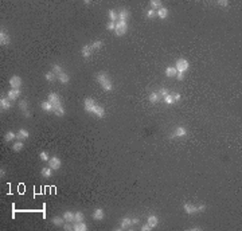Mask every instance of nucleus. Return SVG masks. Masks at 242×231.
<instances>
[{
  "mask_svg": "<svg viewBox=\"0 0 242 231\" xmlns=\"http://www.w3.org/2000/svg\"><path fill=\"white\" fill-rule=\"evenodd\" d=\"M84 109H85V112L94 114L98 118H104L105 117V109L97 102L96 100H93V98H86V100H85Z\"/></svg>",
  "mask_w": 242,
  "mask_h": 231,
  "instance_id": "1",
  "label": "nucleus"
},
{
  "mask_svg": "<svg viewBox=\"0 0 242 231\" xmlns=\"http://www.w3.org/2000/svg\"><path fill=\"white\" fill-rule=\"evenodd\" d=\"M96 79L105 91L113 90V83H112V79H110V77H109V74L106 73V71H100V73H97Z\"/></svg>",
  "mask_w": 242,
  "mask_h": 231,
  "instance_id": "2",
  "label": "nucleus"
},
{
  "mask_svg": "<svg viewBox=\"0 0 242 231\" xmlns=\"http://www.w3.org/2000/svg\"><path fill=\"white\" fill-rule=\"evenodd\" d=\"M128 31V22H122V20H117L116 22V28H114V34L117 36H122L125 35Z\"/></svg>",
  "mask_w": 242,
  "mask_h": 231,
  "instance_id": "3",
  "label": "nucleus"
},
{
  "mask_svg": "<svg viewBox=\"0 0 242 231\" xmlns=\"http://www.w3.org/2000/svg\"><path fill=\"white\" fill-rule=\"evenodd\" d=\"M175 69L179 71V73H186L190 69V62L186 59V58H179L175 62Z\"/></svg>",
  "mask_w": 242,
  "mask_h": 231,
  "instance_id": "4",
  "label": "nucleus"
},
{
  "mask_svg": "<svg viewBox=\"0 0 242 231\" xmlns=\"http://www.w3.org/2000/svg\"><path fill=\"white\" fill-rule=\"evenodd\" d=\"M47 101H50V102L54 105L55 109H57V108H59V106H62V100H61L59 94L54 93V91H51V93L47 94Z\"/></svg>",
  "mask_w": 242,
  "mask_h": 231,
  "instance_id": "5",
  "label": "nucleus"
},
{
  "mask_svg": "<svg viewBox=\"0 0 242 231\" xmlns=\"http://www.w3.org/2000/svg\"><path fill=\"white\" fill-rule=\"evenodd\" d=\"M47 164H49V167L53 169V171H58V169H61V167H62V161H61V159L57 157V156L50 157V160L47 161Z\"/></svg>",
  "mask_w": 242,
  "mask_h": 231,
  "instance_id": "6",
  "label": "nucleus"
},
{
  "mask_svg": "<svg viewBox=\"0 0 242 231\" xmlns=\"http://www.w3.org/2000/svg\"><path fill=\"white\" fill-rule=\"evenodd\" d=\"M0 45L2 46H8L11 45V36L6 31V28L2 27V31H0Z\"/></svg>",
  "mask_w": 242,
  "mask_h": 231,
  "instance_id": "7",
  "label": "nucleus"
},
{
  "mask_svg": "<svg viewBox=\"0 0 242 231\" xmlns=\"http://www.w3.org/2000/svg\"><path fill=\"white\" fill-rule=\"evenodd\" d=\"M9 85H11V89H20L22 87V78H20L19 75H13L9 78Z\"/></svg>",
  "mask_w": 242,
  "mask_h": 231,
  "instance_id": "8",
  "label": "nucleus"
},
{
  "mask_svg": "<svg viewBox=\"0 0 242 231\" xmlns=\"http://www.w3.org/2000/svg\"><path fill=\"white\" fill-rule=\"evenodd\" d=\"M183 210H184V212L188 214V215H195V214H198V207L191 204V203H183Z\"/></svg>",
  "mask_w": 242,
  "mask_h": 231,
  "instance_id": "9",
  "label": "nucleus"
},
{
  "mask_svg": "<svg viewBox=\"0 0 242 231\" xmlns=\"http://www.w3.org/2000/svg\"><path fill=\"white\" fill-rule=\"evenodd\" d=\"M19 109L23 112V116H24L26 118L31 117V112H30V109H28V102H27V101H20V102H19Z\"/></svg>",
  "mask_w": 242,
  "mask_h": 231,
  "instance_id": "10",
  "label": "nucleus"
},
{
  "mask_svg": "<svg viewBox=\"0 0 242 231\" xmlns=\"http://www.w3.org/2000/svg\"><path fill=\"white\" fill-rule=\"evenodd\" d=\"M0 108H2V110H9L12 108V101L8 97H2L0 98Z\"/></svg>",
  "mask_w": 242,
  "mask_h": 231,
  "instance_id": "11",
  "label": "nucleus"
},
{
  "mask_svg": "<svg viewBox=\"0 0 242 231\" xmlns=\"http://www.w3.org/2000/svg\"><path fill=\"white\" fill-rule=\"evenodd\" d=\"M132 226V218L129 216H124L120 220V227H117V230H128Z\"/></svg>",
  "mask_w": 242,
  "mask_h": 231,
  "instance_id": "12",
  "label": "nucleus"
},
{
  "mask_svg": "<svg viewBox=\"0 0 242 231\" xmlns=\"http://www.w3.org/2000/svg\"><path fill=\"white\" fill-rule=\"evenodd\" d=\"M20 94H22V90L20 89H9L8 93H7V97L11 101H16L20 97Z\"/></svg>",
  "mask_w": 242,
  "mask_h": 231,
  "instance_id": "13",
  "label": "nucleus"
},
{
  "mask_svg": "<svg viewBox=\"0 0 242 231\" xmlns=\"http://www.w3.org/2000/svg\"><path fill=\"white\" fill-rule=\"evenodd\" d=\"M91 53H93V50H91L90 45H85V46H82V49H81V55H82L85 59H89L91 57Z\"/></svg>",
  "mask_w": 242,
  "mask_h": 231,
  "instance_id": "14",
  "label": "nucleus"
},
{
  "mask_svg": "<svg viewBox=\"0 0 242 231\" xmlns=\"http://www.w3.org/2000/svg\"><path fill=\"white\" fill-rule=\"evenodd\" d=\"M187 136V129L184 127H176L175 133L171 134V137H186Z\"/></svg>",
  "mask_w": 242,
  "mask_h": 231,
  "instance_id": "15",
  "label": "nucleus"
},
{
  "mask_svg": "<svg viewBox=\"0 0 242 231\" xmlns=\"http://www.w3.org/2000/svg\"><path fill=\"white\" fill-rule=\"evenodd\" d=\"M28 137H30V133L26 129H19V130L16 132V140L23 141V140H27Z\"/></svg>",
  "mask_w": 242,
  "mask_h": 231,
  "instance_id": "16",
  "label": "nucleus"
},
{
  "mask_svg": "<svg viewBox=\"0 0 242 231\" xmlns=\"http://www.w3.org/2000/svg\"><path fill=\"white\" fill-rule=\"evenodd\" d=\"M129 15H131L129 9H127V8H121L120 12H118V20H122V22H128Z\"/></svg>",
  "mask_w": 242,
  "mask_h": 231,
  "instance_id": "17",
  "label": "nucleus"
},
{
  "mask_svg": "<svg viewBox=\"0 0 242 231\" xmlns=\"http://www.w3.org/2000/svg\"><path fill=\"white\" fill-rule=\"evenodd\" d=\"M91 216H93L94 220H102L105 218V212L102 208H96L93 211V214H91Z\"/></svg>",
  "mask_w": 242,
  "mask_h": 231,
  "instance_id": "18",
  "label": "nucleus"
},
{
  "mask_svg": "<svg viewBox=\"0 0 242 231\" xmlns=\"http://www.w3.org/2000/svg\"><path fill=\"white\" fill-rule=\"evenodd\" d=\"M73 230L74 231H86L87 230V225L84 222H74L73 223Z\"/></svg>",
  "mask_w": 242,
  "mask_h": 231,
  "instance_id": "19",
  "label": "nucleus"
},
{
  "mask_svg": "<svg viewBox=\"0 0 242 231\" xmlns=\"http://www.w3.org/2000/svg\"><path fill=\"white\" fill-rule=\"evenodd\" d=\"M62 216H63V219L69 223H74V220H76V212H73V211H65Z\"/></svg>",
  "mask_w": 242,
  "mask_h": 231,
  "instance_id": "20",
  "label": "nucleus"
},
{
  "mask_svg": "<svg viewBox=\"0 0 242 231\" xmlns=\"http://www.w3.org/2000/svg\"><path fill=\"white\" fill-rule=\"evenodd\" d=\"M156 16L159 19H167V16H168V8L167 7H160L156 11Z\"/></svg>",
  "mask_w": 242,
  "mask_h": 231,
  "instance_id": "21",
  "label": "nucleus"
},
{
  "mask_svg": "<svg viewBox=\"0 0 242 231\" xmlns=\"http://www.w3.org/2000/svg\"><path fill=\"white\" fill-rule=\"evenodd\" d=\"M147 223H148L149 226L152 227V229H155V227H158V225H159V218L156 215H149L148 216V219H147Z\"/></svg>",
  "mask_w": 242,
  "mask_h": 231,
  "instance_id": "22",
  "label": "nucleus"
},
{
  "mask_svg": "<svg viewBox=\"0 0 242 231\" xmlns=\"http://www.w3.org/2000/svg\"><path fill=\"white\" fill-rule=\"evenodd\" d=\"M40 108H42L45 112H55V108H54V105L50 102V101H43L42 104H40Z\"/></svg>",
  "mask_w": 242,
  "mask_h": 231,
  "instance_id": "23",
  "label": "nucleus"
},
{
  "mask_svg": "<svg viewBox=\"0 0 242 231\" xmlns=\"http://www.w3.org/2000/svg\"><path fill=\"white\" fill-rule=\"evenodd\" d=\"M51 222H53V225H54V226H57V227H62V226L65 225V223H66V220L63 219V216H54Z\"/></svg>",
  "mask_w": 242,
  "mask_h": 231,
  "instance_id": "24",
  "label": "nucleus"
},
{
  "mask_svg": "<svg viewBox=\"0 0 242 231\" xmlns=\"http://www.w3.org/2000/svg\"><path fill=\"white\" fill-rule=\"evenodd\" d=\"M58 78V81H59L62 85H67L70 82V77H69V74L67 73H62V74H59V75L57 77Z\"/></svg>",
  "mask_w": 242,
  "mask_h": 231,
  "instance_id": "25",
  "label": "nucleus"
},
{
  "mask_svg": "<svg viewBox=\"0 0 242 231\" xmlns=\"http://www.w3.org/2000/svg\"><path fill=\"white\" fill-rule=\"evenodd\" d=\"M166 75L168 77V78H173V77H176V73H178V70L175 69V66H168L166 69Z\"/></svg>",
  "mask_w": 242,
  "mask_h": 231,
  "instance_id": "26",
  "label": "nucleus"
},
{
  "mask_svg": "<svg viewBox=\"0 0 242 231\" xmlns=\"http://www.w3.org/2000/svg\"><path fill=\"white\" fill-rule=\"evenodd\" d=\"M51 71H53L54 74L58 77L59 74H62V73H65V70H63V67L61 66V64H58V63H54L53 66H51Z\"/></svg>",
  "mask_w": 242,
  "mask_h": 231,
  "instance_id": "27",
  "label": "nucleus"
},
{
  "mask_svg": "<svg viewBox=\"0 0 242 231\" xmlns=\"http://www.w3.org/2000/svg\"><path fill=\"white\" fill-rule=\"evenodd\" d=\"M160 98H162V97L159 96V93H158V91H153V93H151V94H149L148 100H149V102H151V104H158L159 101H160Z\"/></svg>",
  "mask_w": 242,
  "mask_h": 231,
  "instance_id": "28",
  "label": "nucleus"
},
{
  "mask_svg": "<svg viewBox=\"0 0 242 231\" xmlns=\"http://www.w3.org/2000/svg\"><path fill=\"white\" fill-rule=\"evenodd\" d=\"M40 175L43 176V178H46V179H49V178H51L53 176V169H51L50 167H45V168H42L40 169Z\"/></svg>",
  "mask_w": 242,
  "mask_h": 231,
  "instance_id": "29",
  "label": "nucleus"
},
{
  "mask_svg": "<svg viewBox=\"0 0 242 231\" xmlns=\"http://www.w3.org/2000/svg\"><path fill=\"white\" fill-rule=\"evenodd\" d=\"M23 148H24V144H23V141H20V140L13 142V145H12V151L13 152H20Z\"/></svg>",
  "mask_w": 242,
  "mask_h": 231,
  "instance_id": "30",
  "label": "nucleus"
},
{
  "mask_svg": "<svg viewBox=\"0 0 242 231\" xmlns=\"http://www.w3.org/2000/svg\"><path fill=\"white\" fill-rule=\"evenodd\" d=\"M16 138V133H13L12 130H9V132H7L6 133V136H4V140L7 141V142H11V141H13Z\"/></svg>",
  "mask_w": 242,
  "mask_h": 231,
  "instance_id": "31",
  "label": "nucleus"
},
{
  "mask_svg": "<svg viewBox=\"0 0 242 231\" xmlns=\"http://www.w3.org/2000/svg\"><path fill=\"white\" fill-rule=\"evenodd\" d=\"M108 16H109V20L110 22H117L118 20V13L114 11V9H110V11L108 12Z\"/></svg>",
  "mask_w": 242,
  "mask_h": 231,
  "instance_id": "32",
  "label": "nucleus"
},
{
  "mask_svg": "<svg viewBox=\"0 0 242 231\" xmlns=\"http://www.w3.org/2000/svg\"><path fill=\"white\" fill-rule=\"evenodd\" d=\"M45 78H46V81H49V82H54V81L57 79V75L53 73V71H47V73H45Z\"/></svg>",
  "mask_w": 242,
  "mask_h": 231,
  "instance_id": "33",
  "label": "nucleus"
},
{
  "mask_svg": "<svg viewBox=\"0 0 242 231\" xmlns=\"http://www.w3.org/2000/svg\"><path fill=\"white\" fill-rule=\"evenodd\" d=\"M160 7H163V4H162V2H160V0H152V2H151V9L158 11Z\"/></svg>",
  "mask_w": 242,
  "mask_h": 231,
  "instance_id": "34",
  "label": "nucleus"
},
{
  "mask_svg": "<svg viewBox=\"0 0 242 231\" xmlns=\"http://www.w3.org/2000/svg\"><path fill=\"white\" fill-rule=\"evenodd\" d=\"M102 45H104V43H102V40H94L93 43H91L90 45V47H91V50H100L101 47H102Z\"/></svg>",
  "mask_w": 242,
  "mask_h": 231,
  "instance_id": "35",
  "label": "nucleus"
},
{
  "mask_svg": "<svg viewBox=\"0 0 242 231\" xmlns=\"http://www.w3.org/2000/svg\"><path fill=\"white\" fill-rule=\"evenodd\" d=\"M164 102H166L167 105H172L173 102H175V100H173V93H172V94L169 93L168 96L164 97Z\"/></svg>",
  "mask_w": 242,
  "mask_h": 231,
  "instance_id": "36",
  "label": "nucleus"
},
{
  "mask_svg": "<svg viewBox=\"0 0 242 231\" xmlns=\"http://www.w3.org/2000/svg\"><path fill=\"white\" fill-rule=\"evenodd\" d=\"M39 159H40L42 161H46V163H47V161L50 160V156H49V153H47L46 151H42V152L39 153Z\"/></svg>",
  "mask_w": 242,
  "mask_h": 231,
  "instance_id": "37",
  "label": "nucleus"
},
{
  "mask_svg": "<svg viewBox=\"0 0 242 231\" xmlns=\"http://www.w3.org/2000/svg\"><path fill=\"white\" fill-rule=\"evenodd\" d=\"M84 220H85L84 212H81V211L76 212V220H74V222H84Z\"/></svg>",
  "mask_w": 242,
  "mask_h": 231,
  "instance_id": "38",
  "label": "nucleus"
},
{
  "mask_svg": "<svg viewBox=\"0 0 242 231\" xmlns=\"http://www.w3.org/2000/svg\"><path fill=\"white\" fill-rule=\"evenodd\" d=\"M54 113H55V116H58V117H62V116L65 114V108H63V105H62V106H59V108H57Z\"/></svg>",
  "mask_w": 242,
  "mask_h": 231,
  "instance_id": "39",
  "label": "nucleus"
},
{
  "mask_svg": "<svg viewBox=\"0 0 242 231\" xmlns=\"http://www.w3.org/2000/svg\"><path fill=\"white\" fill-rule=\"evenodd\" d=\"M158 93H159V96L162 97V98H164L166 96H168V94H169V91H168V89H166V87H162V89H160Z\"/></svg>",
  "mask_w": 242,
  "mask_h": 231,
  "instance_id": "40",
  "label": "nucleus"
},
{
  "mask_svg": "<svg viewBox=\"0 0 242 231\" xmlns=\"http://www.w3.org/2000/svg\"><path fill=\"white\" fill-rule=\"evenodd\" d=\"M155 16H156V11H155V9L149 8L148 11H147V18H148V19H152V18H155Z\"/></svg>",
  "mask_w": 242,
  "mask_h": 231,
  "instance_id": "41",
  "label": "nucleus"
},
{
  "mask_svg": "<svg viewBox=\"0 0 242 231\" xmlns=\"http://www.w3.org/2000/svg\"><path fill=\"white\" fill-rule=\"evenodd\" d=\"M114 28H116V22H110V20H109L108 24H106V30H109V31H114Z\"/></svg>",
  "mask_w": 242,
  "mask_h": 231,
  "instance_id": "42",
  "label": "nucleus"
},
{
  "mask_svg": "<svg viewBox=\"0 0 242 231\" xmlns=\"http://www.w3.org/2000/svg\"><path fill=\"white\" fill-rule=\"evenodd\" d=\"M62 229H63V230H66V231H69V230H73V225H70L69 222H66V223H65V225L62 226Z\"/></svg>",
  "mask_w": 242,
  "mask_h": 231,
  "instance_id": "43",
  "label": "nucleus"
},
{
  "mask_svg": "<svg viewBox=\"0 0 242 231\" xmlns=\"http://www.w3.org/2000/svg\"><path fill=\"white\" fill-rule=\"evenodd\" d=\"M149 230H152V227L149 226L148 223H145V225L141 226V231H149Z\"/></svg>",
  "mask_w": 242,
  "mask_h": 231,
  "instance_id": "44",
  "label": "nucleus"
},
{
  "mask_svg": "<svg viewBox=\"0 0 242 231\" xmlns=\"http://www.w3.org/2000/svg\"><path fill=\"white\" fill-rule=\"evenodd\" d=\"M184 74L186 73H179V71H178V73H176V78H178L179 81H183V79H184Z\"/></svg>",
  "mask_w": 242,
  "mask_h": 231,
  "instance_id": "45",
  "label": "nucleus"
},
{
  "mask_svg": "<svg viewBox=\"0 0 242 231\" xmlns=\"http://www.w3.org/2000/svg\"><path fill=\"white\" fill-rule=\"evenodd\" d=\"M218 4L222 6V7H227V6H229V2H226V0H219V2H218Z\"/></svg>",
  "mask_w": 242,
  "mask_h": 231,
  "instance_id": "46",
  "label": "nucleus"
},
{
  "mask_svg": "<svg viewBox=\"0 0 242 231\" xmlns=\"http://www.w3.org/2000/svg\"><path fill=\"white\" fill-rule=\"evenodd\" d=\"M140 223V219L139 218H132V226H137Z\"/></svg>",
  "mask_w": 242,
  "mask_h": 231,
  "instance_id": "47",
  "label": "nucleus"
},
{
  "mask_svg": "<svg viewBox=\"0 0 242 231\" xmlns=\"http://www.w3.org/2000/svg\"><path fill=\"white\" fill-rule=\"evenodd\" d=\"M204 210H206V206H204V204H199V206H198V212H203Z\"/></svg>",
  "mask_w": 242,
  "mask_h": 231,
  "instance_id": "48",
  "label": "nucleus"
},
{
  "mask_svg": "<svg viewBox=\"0 0 242 231\" xmlns=\"http://www.w3.org/2000/svg\"><path fill=\"white\" fill-rule=\"evenodd\" d=\"M180 98H182V96L179 93H173V100L175 101H180Z\"/></svg>",
  "mask_w": 242,
  "mask_h": 231,
  "instance_id": "49",
  "label": "nucleus"
},
{
  "mask_svg": "<svg viewBox=\"0 0 242 231\" xmlns=\"http://www.w3.org/2000/svg\"><path fill=\"white\" fill-rule=\"evenodd\" d=\"M4 175H6V171L2 168V171H0V176H2V178H3V176H4Z\"/></svg>",
  "mask_w": 242,
  "mask_h": 231,
  "instance_id": "50",
  "label": "nucleus"
},
{
  "mask_svg": "<svg viewBox=\"0 0 242 231\" xmlns=\"http://www.w3.org/2000/svg\"><path fill=\"white\" fill-rule=\"evenodd\" d=\"M190 230H192V231H199L200 227H192V229H190Z\"/></svg>",
  "mask_w": 242,
  "mask_h": 231,
  "instance_id": "51",
  "label": "nucleus"
}]
</instances>
